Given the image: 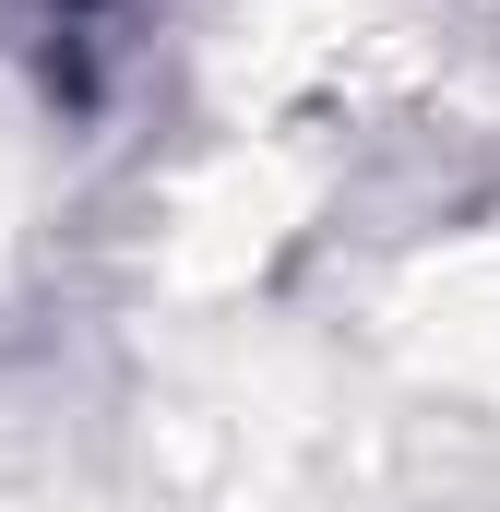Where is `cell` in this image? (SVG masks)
I'll list each match as a JSON object with an SVG mask.
<instances>
[{
    "label": "cell",
    "mask_w": 500,
    "mask_h": 512,
    "mask_svg": "<svg viewBox=\"0 0 500 512\" xmlns=\"http://www.w3.org/2000/svg\"><path fill=\"white\" fill-rule=\"evenodd\" d=\"M108 12H120V0H24V36L60 60V48H96V36H108Z\"/></svg>",
    "instance_id": "obj_1"
}]
</instances>
